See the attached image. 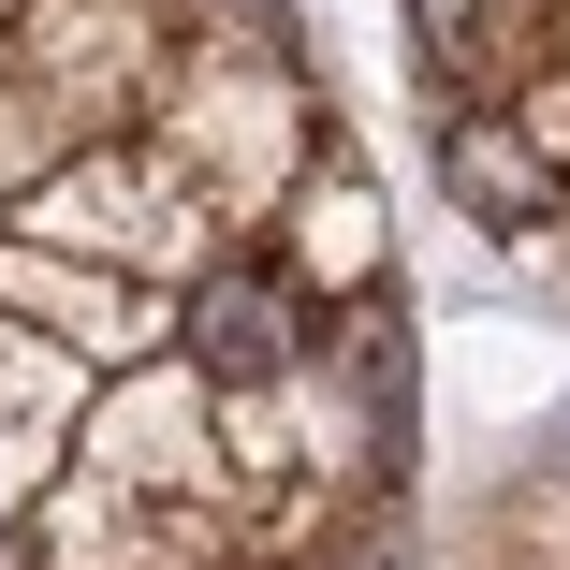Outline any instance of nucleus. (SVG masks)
I'll use <instances>...</instances> for the list:
<instances>
[{"mask_svg":"<svg viewBox=\"0 0 570 570\" xmlns=\"http://www.w3.org/2000/svg\"><path fill=\"white\" fill-rule=\"evenodd\" d=\"M512 16H527V0H410V59L469 102V73H483V45H498Z\"/></svg>","mask_w":570,"mask_h":570,"instance_id":"obj_3","label":"nucleus"},{"mask_svg":"<svg viewBox=\"0 0 570 570\" xmlns=\"http://www.w3.org/2000/svg\"><path fill=\"white\" fill-rule=\"evenodd\" d=\"M176 336H190V366L205 381H293L307 366V336H322V307L293 293V264H264V249H205L190 278H176Z\"/></svg>","mask_w":570,"mask_h":570,"instance_id":"obj_1","label":"nucleus"},{"mask_svg":"<svg viewBox=\"0 0 570 570\" xmlns=\"http://www.w3.org/2000/svg\"><path fill=\"white\" fill-rule=\"evenodd\" d=\"M439 190L469 205V219H498V235H541V219L570 205V176L541 161V132L512 118L498 88H469V102L439 118Z\"/></svg>","mask_w":570,"mask_h":570,"instance_id":"obj_2","label":"nucleus"}]
</instances>
